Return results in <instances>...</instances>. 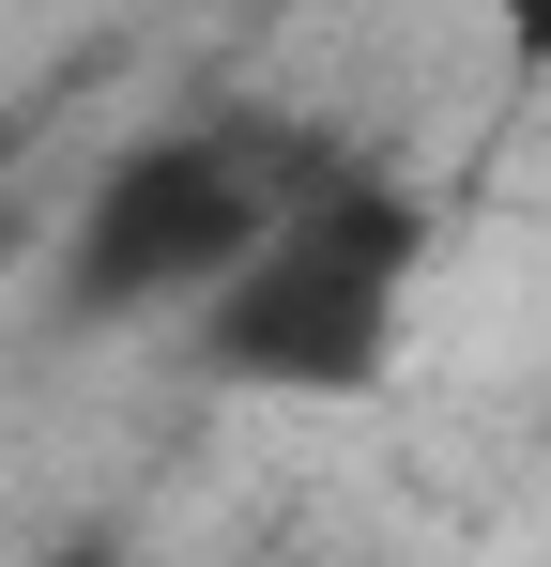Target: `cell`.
<instances>
[{"label": "cell", "instance_id": "7a4b0ae2", "mask_svg": "<svg viewBox=\"0 0 551 567\" xmlns=\"http://www.w3.org/2000/svg\"><path fill=\"white\" fill-rule=\"evenodd\" d=\"M398 307H414V199L383 169H337L246 277L199 307V369L261 383V399H353L398 353Z\"/></svg>", "mask_w": 551, "mask_h": 567}, {"label": "cell", "instance_id": "3957f363", "mask_svg": "<svg viewBox=\"0 0 551 567\" xmlns=\"http://www.w3.org/2000/svg\"><path fill=\"white\" fill-rule=\"evenodd\" d=\"M31 567H123V553H107V537H62V553H31Z\"/></svg>", "mask_w": 551, "mask_h": 567}, {"label": "cell", "instance_id": "6da1fadb", "mask_svg": "<svg viewBox=\"0 0 551 567\" xmlns=\"http://www.w3.org/2000/svg\"><path fill=\"white\" fill-rule=\"evenodd\" d=\"M337 169H353V154H322V138H291V123H246V107L154 123V138H123V154L92 169L77 230H62V291H77L92 322H199Z\"/></svg>", "mask_w": 551, "mask_h": 567}]
</instances>
